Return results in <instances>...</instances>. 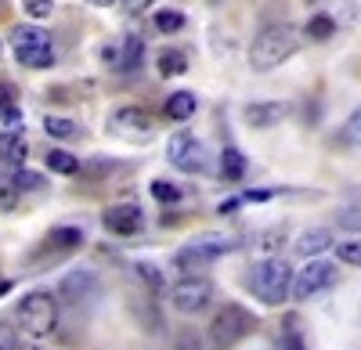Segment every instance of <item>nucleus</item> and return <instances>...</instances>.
<instances>
[{
  "instance_id": "19",
  "label": "nucleus",
  "mask_w": 361,
  "mask_h": 350,
  "mask_svg": "<svg viewBox=\"0 0 361 350\" xmlns=\"http://www.w3.org/2000/svg\"><path fill=\"white\" fill-rule=\"evenodd\" d=\"M156 65H159L163 76H185L188 73V58L180 54V51H159Z\"/></svg>"
},
{
  "instance_id": "14",
  "label": "nucleus",
  "mask_w": 361,
  "mask_h": 350,
  "mask_svg": "<svg viewBox=\"0 0 361 350\" xmlns=\"http://www.w3.org/2000/svg\"><path fill=\"white\" fill-rule=\"evenodd\" d=\"M329 246H333V235H329L325 227H314V231H304V235L296 239V253L300 256H318V253H325Z\"/></svg>"
},
{
  "instance_id": "21",
  "label": "nucleus",
  "mask_w": 361,
  "mask_h": 350,
  "mask_svg": "<svg viewBox=\"0 0 361 350\" xmlns=\"http://www.w3.org/2000/svg\"><path fill=\"white\" fill-rule=\"evenodd\" d=\"M47 170H54V173H76V170H80V159H76L73 152L51 149V152H47Z\"/></svg>"
},
{
  "instance_id": "9",
  "label": "nucleus",
  "mask_w": 361,
  "mask_h": 350,
  "mask_svg": "<svg viewBox=\"0 0 361 350\" xmlns=\"http://www.w3.org/2000/svg\"><path fill=\"white\" fill-rule=\"evenodd\" d=\"M109 130H112L119 141H145V137H152L156 123H152V115H148L145 108L127 105V108H116V112L109 115Z\"/></svg>"
},
{
  "instance_id": "12",
  "label": "nucleus",
  "mask_w": 361,
  "mask_h": 350,
  "mask_svg": "<svg viewBox=\"0 0 361 350\" xmlns=\"http://www.w3.org/2000/svg\"><path fill=\"white\" fill-rule=\"evenodd\" d=\"M105 227L116 231V235H134V231L141 227V210L134 206V202H119V206H109L102 213Z\"/></svg>"
},
{
  "instance_id": "20",
  "label": "nucleus",
  "mask_w": 361,
  "mask_h": 350,
  "mask_svg": "<svg viewBox=\"0 0 361 350\" xmlns=\"http://www.w3.org/2000/svg\"><path fill=\"white\" fill-rule=\"evenodd\" d=\"M47 242L54 249H80L83 246V231L80 227H54L51 235H47Z\"/></svg>"
},
{
  "instance_id": "18",
  "label": "nucleus",
  "mask_w": 361,
  "mask_h": 350,
  "mask_svg": "<svg viewBox=\"0 0 361 350\" xmlns=\"http://www.w3.org/2000/svg\"><path fill=\"white\" fill-rule=\"evenodd\" d=\"M221 177L224 181H243L246 177V159L238 149H224L221 152Z\"/></svg>"
},
{
  "instance_id": "38",
  "label": "nucleus",
  "mask_w": 361,
  "mask_h": 350,
  "mask_svg": "<svg viewBox=\"0 0 361 350\" xmlns=\"http://www.w3.org/2000/svg\"><path fill=\"white\" fill-rule=\"evenodd\" d=\"M90 4H98V8H109V4H112V0H90Z\"/></svg>"
},
{
  "instance_id": "24",
  "label": "nucleus",
  "mask_w": 361,
  "mask_h": 350,
  "mask_svg": "<svg viewBox=\"0 0 361 350\" xmlns=\"http://www.w3.org/2000/svg\"><path fill=\"white\" fill-rule=\"evenodd\" d=\"M336 256L343 260V264L361 268V239H347V242H340V246H336Z\"/></svg>"
},
{
  "instance_id": "35",
  "label": "nucleus",
  "mask_w": 361,
  "mask_h": 350,
  "mask_svg": "<svg viewBox=\"0 0 361 350\" xmlns=\"http://www.w3.org/2000/svg\"><path fill=\"white\" fill-rule=\"evenodd\" d=\"M4 108H15V94H11L8 83H0V112H4Z\"/></svg>"
},
{
  "instance_id": "4",
  "label": "nucleus",
  "mask_w": 361,
  "mask_h": 350,
  "mask_svg": "<svg viewBox=\"0 0 361 350\" xmlns=\"http://www.w3.org/2000/svg\"><path fill=\"white\" fill-rule=\"evenodd\" d=\"M18 325L25 336H33V339H47L54 336L58 329V300L51 293H29L22 304H18Z\"/></svg>"
},
{
  "instance_id": "7",
  "label": "nucleus",
  "mask_w": 361,
  "mask_h": 350,
  "mask_svg": "<svg viewBox=\"0 0 361 350\" xmlns=\"http://www.w3.org/2000/svg\"><path fill=\"white\" fill-rule=\"evenodd\" d=\"M340 278L336 264H329V260H307L304 268H300V275H293V289L289 296L296 300H311V296H322L325 289H333Z\"/></svg>"
},
{
  "instance_id": "1",
  "label": "nucleus",
  "mask_w": 361,
  "mask_h": 350,
  "mask_svg": "<svg viewBox=\"0 0 361 350\" xmlns=\"http://www.w3.org/2000/svg\"><path fill=\"white\" fill-rule=\"evenodd\" d=\"M300 47V29L289 25V22H275V25H264L253 47H250V65L257 73H267V69H275L282 65L286 58H293Z\"/></svg>"
},
{
  "instance_id": "27",
  "label": "nucleus",
  "mask_w": 361,
  "mask_h": 350,
  "mask_svg": "<svg viewBox=\"0 0 361 350\" xmlns=\"http://www.w3.org/2000/svg\"><path fill=\"white\" fill-rule=\"evenodd\" d=\"M343 134H347V141L354 144V149H361V108H354V112H350V120H347Z\"/></svg>"
},
{
  "instance_id": "31",
  "label": "nucleus",
  "mask_w": 361,
  "mask_h": 350,
  "mask_svg": "<svg viewBox=\"0 0 361 350\" xmlns=\"http://www.w3.org/2000/svg\"><path fill=\"white\" fill-rule=\"evenodd\" d=\"M137 275L148 282V289H156V293H159V289H163V275L152 268V264H137Z\"/></svg>"
},
{
  "instance_id": "37",
  "label": "nucleus",
  "mask_w": 361,
  "mask_h": 350,
  "mask_svg": "<svg viewBox=\"0 0 361 350\" xmlns=\"http://www.w3.org/2000/svg\"><path fill=\"white\" fill-rule=\"evenodd\" d=\"M0 115H4V123H8V127H18V123H22V112H18V108H4Z\"/></svg>"
},
{
  "instance_id": "26",
  "label": "nucleus",
  "mask_w": 361,
  "mask_h": 350,
  "mask_svg": "<svg viewBox=\"0 0 361 350\" xmlns=\"http://www.w3.org/2000/svg\"><path fill=\"white\" fill-rule=\"evenodd\" d=\"M180 25H185V15H180V11H159L156 15V29H159V33H177Z\"/></svg>"
},
{
  "instance_id": "34",
  "label": "nucleus",
  "mask_w": 361,
  "mask_h": 350,
  "mask_svg": "<svg viewBox=\"0 0 361 350\" xmlns=\"http://www.w3.org/2000/svg\"><path fill=\"white\" fill-rule=\"evenodd\" d=\"M15 329L11 325H4V322H0V350H15Z\"/></svg>"
},
{
  "instance_id": "22",
  "label": "nucleus",
  "mask_w": 361,
  "mask_h": 350,
  "mask_svg": "<svg viewBox=\"0 0 361 350\" xmlns=\"http://www.w3.org/2000/svg\"><path fill=\"white\" fill-rule=\"evenodd\" d=\"M304 33H307L311 40H329V37H336V22L329 18V15H314V18L307 22Z\"/></svg>"
},
{
  "instance_id": "39",
  "label": "nucleus",
  "mask_w": 361,
  "mask_h": 350,
  "mask_svg": "<svg viewBox=\"0 0 361 350\" xmlns=\"http://www.w3.org/2000/svg\"><path fill=\"white\" fill-rule=\"evenodd\" d=\"M206 4H221V0H206Z\"/></svg>"
},
{
  "instance_id": "29",
  "label": "nucleus",
  "mask_w": 361,
  "mask_h": 350,
  "mask_svg": "<svg viewBox=\"0 0 361 350\" xmlns=\"http://www.w3.org/2000/svg\"><path fill=\"white\" fill-rule=\"evenodd\" d=\"M22 8L33 15V18H47L54 11V0H22Z\"/></svg>"
},
{
  "instance_id": "28",
  "label": "nucleus",
  "mask_w": 361,
  "mask_h": 350,
  "mask_svg": "<svg viewBox=\"0 0 361 350\" xmlns=\"http://www.w3.org/2000/svg\"><path fill=\"white\" fill-rule=\"evenodd\" d=\"M11 181H15V188H18V192H22V188H25V192H33V188H40V185H44V181H40V173H33V170H18Z\"/></svg>"
},
{
  "instance_id": "33",
  "label": "nucleus",
  "mask_w": 361,
  "mask_h": 350,
  "mask_svg": "<svg viewBox=\"0 0 361 350\" xmlns=\"http://www.w3.org/2000/svg\"><path fill=\"white\" fill-rule=\"evenodd\" d=\"M340 227L361 231V210H343V213H340Z\"/></svg>"
},
{
  "instance_id": "5",
  "label": "nucleus",
  "mask_w": 361,
  "mask_h": 350,
  "mask_svg": "<svg viewBox=\"0 0 361 350\" xmlns=\"http://www.w3.org/2000/svg\"><path fill=\"white\" fill-rule=\"evenodd\" d=\"M238 242L235 235H199V239H192L185 249L177 253V268L185 271V275H192V271H199V268H206V264H214V260H221L224 253H235Z\"/></svg>"
},
{
  "instance_id": "13",
  "label": "nucleus",
  "mask_w": 361,
  "mask_h": 350,
  "mask_svg": "<svg viewBox=\"0 0 361 350\" xmlns=\"http://www.w3.org/2000/svg\"><path fill=\"white\" fill-rule=\"evenodd\" d=\"M25 156H29V144H25V137L22 134H0V163L4 166H25Z\"/></svg>"
},
{
  "instance_id": "36",
  "label": "nucleus",
  "mask_w": 361,
  "mask_h": 350,
  "mask_svg": "<svg viewBox=\"0 0 361 350\" xmlns=\"http://www.w3.org/2000/svg\"><path fill=\"white\" fill-rule=\"evenodd\" d=\"M152 4H156V0H123V8H127V11H134V15H137V11H145V8H152Z\"/></svg>"
},
{
  "instance_id": "2",
  "label": "nucleus",
  "mask_w": 361,
  "mask_h": 350,
  "mask_svg": "<svg viewBox=\"0 0 361 350\" xmlns=\"http://www.w3.org/2000/svg\"><path fill=\"white\" fill-rule=\"evenodd\" d=\"M250 289L253 296L267 307H279L289 300V289H293V268L286 264L282 256H264L253 264L250 271Z\"/></svg>"
},
{
  "instance_id": "15",
  "label": "nucleus",
  "mask_w": 361,
  "mask_h": 350,
  "mask_svg": "<svg viewBox=\"0 0 361 350\" xmlns=\"http://www.w3.org/2000/svg\"><path fill=\"white\" fill-rule=\"evenodd\" d=\"M282 115H286V105H250L246 123L250 127H275V123H282Z\"/></svg>"
},
{
  "instance_id": "11",
  "label": "nucleus",
  "mask_w": 361,
  "mask_h": 350,
  "mask_svg": "<svg viewBox=\"0 0 361 350\" xmlns=\"http://www.w3.org/2000/svg\"><path fill=\"white\" fill-rule=\"evenodd\" d=\"M141 51H145L141 37H137V33H127L119 44L105 47L102 58H105V65H109V69H116V73H130V69L141 65Z\"/></svg>"
},
{
  "instance_id": "6",
  "label": "nucleus",
  "mask_w": 361,
  "mask_h": 350,
  "mask_svg": "<svg viewBox=\"0 0 361 350\" xmlns=\"http://www.w3.org/2000/svg\"><path fill=\"white\" fill-rule=\"evenodd\" d=\"M11 47H15V58L29 69H47L54 65V47H51V37L37 25H18L11 33Z\"/></svg>"
},
{
  "instance_id": "10",
  "label": "nucleus",
  "mask_w": 361,
  "mask_h": 350,
  "mask_svg": "<svg viewBox=\"0 0 361 350\" xmlns=\"http://www.w3.org/2000/svg\"><path fill=\"white\" fill-rule=\"evenodd\" d=\"M166 156L177 170H185V173H195L206 166V156H202V144L192 137V134H173L170 144H166Z\"/></svg>"
},
{
  "instance_id": "3",
  "label": "nucleus",
  "mask_w": 361,
  "mask_h": 350,
  "mask_svg": "<svg viewBox=\"0 0 361 350\" xmlns=\"http://www.w3.org/2000/svg\"><path fill=\"white\" fill-rule=\"evenodd\" d=\"M253 329H257V318H253L246 307L224 304V307L214 314V322H209V343H214L217 350H231L235 343H243Z\"/></svg>"
},
{
  "instance_id": "16",
  "label": "nucleus",
  "mask_w": 361,
  "mask_h": 350,
  "mask_svg": "<svg viewBox=\"0 0 361 350\" xmlns=\"http://www.w3.org/2000/svg\"><path fill=\"white\" fill-rule=\"evenodd\" d=\"M98 289V278L90 275V271H76V275H69L66 282H62V293L69 296V300H80V296H90Z\"/></svg>"
},
{
  "instance_id": "17",
  "label": "nucleus",
  "mask_w": 361,
  "mask_h": 350,
  "mask_svg": "<svg viewBox=\"0 0 361 350\" xmlns=\"http://www.w3.org/2000/svg\"><path fill=\"white\" fill-rule=\"evenodd\" d=\"M166 115L170 120H188V115H195V94L192 91H177V94H170L166 98Z\"/></svg>"
},
{
  "instance_id": "25",
  "label": "nucleus",
  "mask_w": 361,
  "mask_h": 350,
  "mask_svg": "<svg viewBox=\"0 0 361 350\" xmlns=\"http://www.w3.org/2000/svg\"><path fill=\"white\" fill-rule=\"evenodd\" d=\"M15 202H18L15 181L8 177V173H0V210H15Z\"/></svg>"
},
{
  "instance_id": "30",
  "label": "nucleus",
  "mask_w": 361,
  "mask_h": 350,
  "mask_svg": "<svg viewBox=\"0 0 361 350\" xmlns=\"http://www.w3.org/2000/svg\"><path fill=\"white\" fill-rule=\"evenodd\" d=\"M152 195H156L159 202H177V199H180V192H177L173 185H166V181H152Z\"/></svg>"
},
{
  "instance_id": "32",
  "label": "nucleus",
  "mask_w": 361,
  "mask_h": 350,
  "mask_svg": "<svg viewBox=\"0 0 361 350\" xmlns=\"http://www.w3.org/2000/svg\"><path fill=\"white\" fill-rule=\"evenodd\" d=\"M282 350H307L304 339H300V332H296V322H289V332H286V339H282Z\"/></svg>"
},
{
  "instance_id": "23",
  "label": "nucleus",
  "mask_w": 361,
  "mask_h": 350,
  "mask_svg": "<svg viewBox=\"0 0 361 350\" xmlns=\"http://www.w3.org/2000/svg\"><path fill=\"white\" fill-rule=\"evenodd\" d=\"M44 130H47L51 137H73V134H76V123L66 120V115H47V120H44Z\"/></svg>"
},
{
  "instance_id": "8",
  "label": "nucleus",
  "mask_w": 361,
  "mask_h": 350,
  "mask_svg": "<svg viewBox=\"0 0 361 350\" xmlns=\"http://www.w3.org/2000/svg\"><path fill=\"white\" fill-rule=\"evenodd\" d=\"M209 300H214V285H209V278H202V275H185L170 289V304L180 314H199V311L209 307Z\"/></svg>"
}]
</instances>
